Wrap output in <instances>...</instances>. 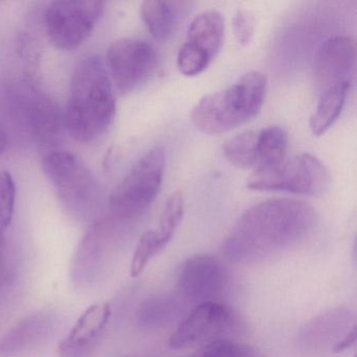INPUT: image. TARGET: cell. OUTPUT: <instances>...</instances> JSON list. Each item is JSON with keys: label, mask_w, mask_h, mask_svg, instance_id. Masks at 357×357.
I'll list each match as a JSON object with an SVG mask.
<instances>
[{"label": "cell", "mask_w": 357, "mask_h": 357, "mask_svg": "<svg viewBox=\"0 0 357 357\" xmlns=\"http://www.w3.org/2000/svg\"><path fill=\"white\" fill-rule=\"evenodd\" d=\"M43 165L64 202L76 208L89 206L95 197V181L74 154L54 150L45 156Z\"/></svg>", "instance_id": "10"}, {"label": "cell", "mask_w": 357, "mask_h": 357, "mask_svg": "<svg viewBox=\"0 0 357 357\" xmlns=\"http://www.w3.org/2000/svg\"><path fill=\"white\" fill-rule=\"evenodd\" d=\"M116 110L114 86L101 58L81 60L73 75L63 118L70 135L82 143L96 141L114 122Z\"/></svg>", "instance_id": "2"}, {"label": "cell", "mask_w": 357, "mask_h": 357, "mask_svg": "<svg viewBox=\"0 0 357 357\" xmlns=\"http://www.w3.org/2000/svg\"><path fill=\"white\" fill-rule=\"evenodd\" d=\"M351 85H338L321 91L314 114L311 116V132L315 137L324 135L337 120L346 103Z\"/></svg>", "instance_id": "15"}, {"label": "cell", "mask_w": 357, "mask_h": 357, "mask_svg": "<svg viewBox=\"0 0 357 357\" xmlns=\"http://www.w3.org/2000/svg\"><path fill=\"white\" fill-rule=\"evenodd\" d=\"M212 57L191 43H185L177 55V66L185 76H196L208 68Z\"/></svg>", "instance_id": "24"}, {"label": "cell", "mask_w": 357, "mask_h": 357, "mask_svg": "<svg viewBox=\"0 0 357 357\" xmlns=\"http://www.w3.org/2000/svg\"><path fill=\"white\" fill-rule=\"evenodd\" d=\"M189 357H256V355L250 347L225 338L199 347Z\"/></svg>", "instance_id": "23"}, {"label": "cell", "mask_w": 357, "mask_h": 357, "mask_svg": "<svg viewBox=\"0 0 357 357\" xmlns=\"http://www.w3.org/2000/svg\"><path fill=\"white\" fill-rule=\"evenodd\" d=\"M105 66L112 86L121 95H127L151 78L158 66V54L146 41L123 38L110 45Z\"/></svg>", "instance_id": "7"}, {"label": "cell", "mask_w": 357, "mask_h": 357, "mask_svg": "<svg viewBox=\"0 0 357 357\" xmlns=\"http://www.w3.org/2000/svg\"><path fill=\"white\" fill-rule=\"evenodd\" d=\"M237 314L223 303L197 305L179 323L169 340L173 349L204 346L218 340H231L238 330Z\"/></svg>", "instance_id": "8"}, {"label": "cell", "mask_w": 357, "mask_h": 357, "mask_svg": "<svg viewBox=\"0 0 357 357\" xmlns=\"http://www.w3.org/2000/svg\"><path fill=\"white\" fill-rule=\"evenodd\" d=\"M185 213V202L183 194L174 192L169 196L160 215V229L158 234L160 243L166 248L174 235Z\"/></svg>", "instance_id": "21"}, {"label": "cell", "mask_w": 357, "mask_h": 357, "mask_svg": "<svg viewBox=\"0 0 357 357\" xmlns=\"http://www.w3.org/2000/svg\"><path fill=\"white\" fill-rule=\"evenodd\" d=\"M356 47L349 36H334L319 47L314 60L315 82L321 91L351 85L355 75Z\"/></svg>", "instance_id": "11"}, {"label": "cell", "mask_w": 357, "mask_h": 357, "mask_svg": "<svg viewBox=\"0 0 357 357\" xmlns=\"http://www.w3.org/2000/svg\"><path fill=\"white\" fill-rule=\"evenodd\" d=\"M100 236L101 229L99 225H95L79 246L73 264V275L75 281L79 283L93 281L98 273V268L101 264Z\"/></svg>", "instance_id": "16"}, {"label": "cell", "mask_w": 357, "mask_h": 357, "mask_svg": "<svg viewBox=\"0 0 357 357\" xmlns=\"http://www.w3.org/2000/svg\"><path fill=\"white\" fill-rule=\"evenodd\" d=\"M8 144V133L3 125L0 124V154L5 151Z\"/></svg>", "instance_id": "28"}, {"label": "cell", "mask_w": 357, "mask_h": 357, "mask_svg": "<svg viewBox=\"0 0 357 357\" xmlns=\"http://www.w3.org/2000/svg\"><path fill=\"white\" fill-rule=\"evenodd\" d=\"M142 18L152 36L158 40H167L174 28V13L170 3L148 0L142 3Z\"/></svg>", "instance_id": "18"}, {"label": "cell", "mask_w": 357, "mask_h": 357, "mask_svg": "<svg viewBox=\"0 0 357 357\" xmlns=\"http://www.w3.org/2000/svg\"><path fill=\"white\" fill-rule=\"evenodd\" d=\"M55 321V314L51 310L28 315L0 338V354L13 356L34 348L50 335Z\"/></svg>", "instance_id": "13"}, {"label": "cell", "mask_w": 357, "mask_h": 357, "mask_svg": "<svg viewBox=\"0 0 357 357\" xmlns=\"http://www.w3.org/2000/svg\"><path fill=\"white\" fill-rule=\"evenodd\" d=\"M225 37V20L218 11H204L194 18L187 32L185 43L215 57L221 49Z\"/></svg>", "instance_id": "14"}, {"label": "cell", "mask_w": 357, "mask_h": 357, "mask_svg": "<svg viewBox=\"0 0 357 357\" xmlns=\"http://www.w3.org/2000/svg\"><path fill=\"white\" fill-rule=\"evenodd\" d=\"M165 250L160 243L158 231H147L141 236L137 248L133 252L130 265V275L132 278L139 277L147 266L153 257Z\"/></svg>", "instance_id": "22"}, {"label": "cell", "mask_w": 357, "mask_h": 357, "mask_svg": "<svg viewBox=\"0 0 357 357\" xmlns=\"http://www.w3.org/2000/svg\"><path fill=\"white\" fill-rule=\"evenodd\" d=\"M16 185L7 171L0 172V225L7 229L13 220L15 211Z\"/></svg>", "instance_id": "25"}, {"label": "cell", "mask_w": 357, "mask_h": 357, "mask_svg": "<svg viewBox=\"0 0 357 357\" xmlns=\"http://www.w3.org/2000/svg\"><path fill=\"white\" fill-rule=\"evenodd\" d=\"M103 10L104 3L96 0L52 3L45 15L50 41L64 51L77 49L89 38Z\"/></svg>", "instance_id": "6"}, {"label": "cell", "mask_w": 357, "mask_h": 357, "mask_svg": "<svg viewBox=\"0 0 357 357\" xmlns=\"http://www.w3.org/2000/svg\"><path fill=\"white\" fill-rule=\"evenodd\" d=\"M330 183L325 165L311 154L302 153L277 166L255 170L246 185L256 191H284L317 197L326 193Z\"/></svg>", "instance_id": "5"}, {"label": "cell", "mask_w": 357, "mask_h": 357, "mask_svg": "<svg viewBox=\"0 0 357 357\" xmlns=\"http://www.w3.org/2000/svg\"><path fill=\"white\" fill-rule=\"evenodd\" d=\"M110 317L109 304L100 303L89 306L60 344V357H86L103 335Z\"/></svg>", "instance_id": "12"}, {"label": "cell", "mask_w": 357, "mask_h": 357, "mask_svg": "<svg viewBox=\"0 0 357 357\" xmlns=\"http://www.w3.org/2000/svg\"><path fill=\"white\" fill-rule=\"evenodd\" d=\"M229 273L216 257L196 255L181 265L177 286L185 300L192 304L221 303L229 287Z\"/></svg>", "instance_id": "9"}, {"label": "cell", "mask_w": 357, "mask_h": 357, "mask_svg": "<svg viewBox=\"0 0 357 357\" xmlns=\"http://www.w3.org/2000/svg\"><path fill=\"white\" fill-rule=\"evenodd\" d=\"M165 166L164 148L155 147L146 152L112 192L109 198L112 212L125 219L145 213L160 193Z\"/></svg>", "instance_id": "4"}, {"label": "cell", "mask_w": 357, "mask_h": 357, "mask_svg": "<svg viewBox=\"0 0 357 357\" xmlns=\"http://www.w3.org/2000/svg\"><path fill=\"white\" fill-rule=\"evenodd\" d=\"M317 220L314 208L302 200H266L240 216L223 241L221 252L231 262H259L304 239Z\"/></svg>", "instance_id": "1"}, {"label": "cell", "mask_w": 357, "mask_h": 357, "mask_svg": "<svg viewBox=\"0 0 357 357\" xmlns=\"http://www.w3.org/2000/svg\"><path fill=\"white\" fill-rule=\"evenodd\" d=\"M266 84L262 73H246L233 86L204 96L192 110V122L206 135L229 132L250 122L261 112Z\"/></svg>", "instance_id": "3"}, {"label": "cell", "mask_w": 357, "mask_h": 357, "mask_svg": "<svg viewBox=\"0 0 357 357\" xmlns=\"http://www.w3.org/2000/svg\"><path fill=\"white\" fill-rule=\"evenodd\" d=\"M6 229H3V225H0V259L3 255V235H5Z\"/></svg>", "instance_id": "29"}, {"label": "cell", "mask_w": 357, "mask_h": 357, "mask_svg": "<svg viewBox=\"0 0 357 357\" xmlns=\"http://www.w3.org/2000/svg\"><path fill=\"white\" fill-rule=\"evenodd\" d=\"M254 17L250 12L239 10L234 17V32L238 43L248 45L254 36Z\"/></svg>", "instance_id": "26"}, {"label": "cell", "mask_w": 357, "mask_h": 357, "mask_svg": "<svg viewBox=\"0 0 357 357\" xmlns=\"http://www.w3.org/2000/svg\"><path fill=\"white\" fill-rule=\"evenodd\" d=\"M287 145V133L281 127L269 126L257 131V167L255 170L277 166L283 162Z\"/></svg>", "instance_id": "17"}, {"label": "cell", "mask_w": 357, "mask_h": 357, "mask_svg": "<svg viewBox=\"0 0 357 357\" xmlns=\"http://www.w3.org/2000/svg\"><path fill=\"white\" fill-rule=\"evenodd\" d=\"M223 152L234 166L255 170L257 167V131H244L231 137L225 142Z\"/></svg>", "instance_id": "19"}, {"label": "cell", "mask_w": 357, "mask_h": 357, "mask_svg": "<svg viewBox=\"0 0 357 357\" xmlns=\"http://www.w3.org/2000/svg\"><path fill=\"white\" fill-rule=\"evenodd\" d=\"M356 342V326L352 328L335 346L332 348V352H344L347 349L351 348Z\"/></svg>", "instance_id": "27"}, {"label": "cell", "mask_w": 357, "mask_h": 357, "mask_svg": "<svg viewBox=\"0 0 357 357\" xmlns=\"http://www.w3.org/2000/svg\"><path fill=\"white\" fill-rule=\"evenodd\" d=\"M179 305L169 296H153L141 305L137 319L145 327H158L172 321L178 313Z\"/></svg>", "instance_id": "20"}]
</instances>
